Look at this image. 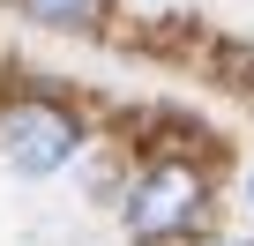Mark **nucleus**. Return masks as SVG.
Here are the masks:
<instances>
[{"label":"nucleus","mask_w":254,"mask_h":246,"mask_svg":"<svg viewBox=\"0 0 254 246\" xmlns=\"http://www.w3.org/2000/svg\"><path fill=\"white\" fill-rule=\"evenodd\" d=\"M75 142H82V127L60 112V104H38V97H23V104H8L0 112V157H8L15 172H60L67 157H75Z\"/></svg>","instance_id":"obj_1"},{"label":"nucleus","mask_w":254,"mask_h":246,"mask_svg":"<svg viewBox=\"0 0 254 246\" xmlns=\"http://www.w3.org/2000/svg\"><path fill=\"white\" fill-rule=\"evenodd\" d=\"M23 15H38V23H90L97 0H23Z\"/></svg>","instance_id":"obj_3"},{"label":"nucleus","mask_w":254,"mask_h":246,"mask_svg":"<svg viewBox=\"0 0 254 246\" xmlns=\"http://www.w3.org/2000/svg\"><path fill=\"white\" fill-rule=\"evenodd\" d=\"M202 216V172L187 164H157L142 172V187L127 194V224H135V239H172Z\"/></svg>","instance_id":"obj_2"}]
</instances>
